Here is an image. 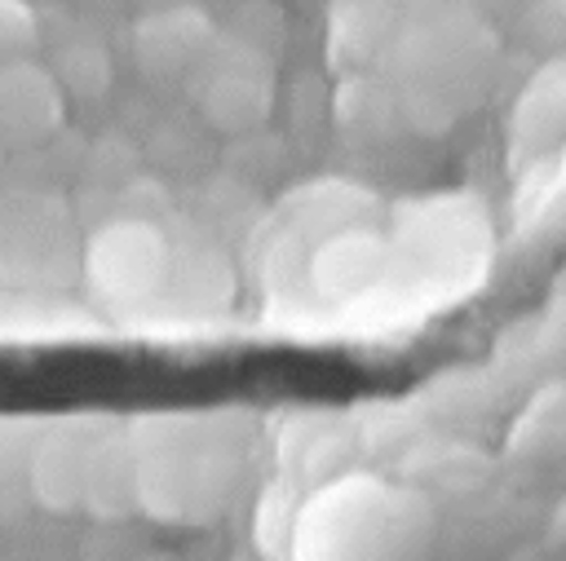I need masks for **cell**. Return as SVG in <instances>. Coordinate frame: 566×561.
Here are the masks:
<instances>
[{"instance_id":"6da1fadb","label":"cell","mask_w":566,"mask_h":561,"mask_svg":"<svg viewBox=\"0 0 566 561\" xmlns=\"http://www.w3.org/2000/svg\"><path fill=\"white\" fill-rule=\"evenodd\" d=\"M84 278L106 305H142L168 278V239L142 216H115L88 234Z\"/></svg>"},{"instance_id":"7a4b0ae2","label":"cell","mask_w":566,"mask_h":561,"mask_svg":"<svg viewBox=\"0 0 566 561\" xmlns=\"http://www.w3.org/2000/svg\"><path fill=\"white\" fill-rule=\"evenodd\" d=\"M106 424H84V420H62V424H40L31 455H27V490L35 504L53 512H75L84 508V486H88V459Z\"/></svg>"},{"instance_id":"3957f363","label":"cell","mask_w":566,"mask_h":561,"mask_svg":"<svg viewBox=\"0 0 566 561\" xmlns=\"http://www.w3.org/2000/svg\"><path fill=\"white\" fill-rule=\"evenodd\" d=\"M203 62H208V75H203L199 102L217 128L234 133V128H252L256 119H265L270 97H274V75L261 53H252V49L217 53V44H212Z\"/></svg>"},{"instance_id":"277c9868","label":"cell","mask_w":566,"mask_h":561,"mask_svg":"<svg viewBox=\"0 0 566 561\" xmlns=\"http://www.w3.org/2000/svg\"><path fill=\"white\" fill-rule=\"evenodd\" d=\"M66 93L53 71L18 57L0 62V146H35L62 128Z\"/></svg>"},{"instance_id":"5b68a950","label":"cell","mask_w":566,"mask_h":561,"mask_svg":"<svg viewBox=\"0 0 566 561\" xmlns=\"http://www.w3.org/2000/svg\"><path fill=\"white\" fill-rule=\"evenodd\" d=\"M212 22L195 9V4H168V9H150L137 27H133V53L142 62V71L150 75H177L190 71L208 57L212 49Z\"/></svg>"},{"instance_id":"8992f818","label":"cell","mask_w":566,"mask_h":561,"mask_svg":"<svg viewBox=\"0 0 566 561\" xmlns=\"http://www.w3.org/2000/svg\"><path fill=\"white\" fill-rule=\"evenodd\" d=\"M389 247L367 230H340L314 252V287L327 296H358L385 278Z\"/></svg>"},{"instance_id":"52a82bcc","label":"cell","mask_w":566,"mask_h":561,"mask_svg":"<svg viewBox=\"0 0 566 561\" xmlns=\"http://www.w3.org/2000/svg\"><path fill=\"white\" fill-rule=\"evenodd\" d=\"M517 133H522L531 146H544V137L566 133V62L548 66V71L522 93Z\"/></svg>"},{"instance_id":"ba28073f","label":"cell","mask_w":566,"mask_h":561,"mask_svg":"<svg viewBox=\"0 0 566 561\" xmlns=\"http://www.w3.org/2000/svg\"><path fill=\"white\" fill-rule=\"evenodd\" d=\"M49 71H53V80H57V88H62L66 97H97V93L111 84V57H106V49L93 44V40H71V44H62Z\"/></svg>"},{"instance_id":"9c48e42d","label":"cell","mask_w":566,"mask_h":561,"mask_svg":"<svg viewBox=\"0 0 566 561\" xmlns=\"http://www.w3.org/2000/svg\"><path fill=\"white\" fill-rule=\"evenodd\" d=\"M380 31V9L376 0H340L332 13V49L354 44V53H363Z\"/></svg>"},{"instance_id":"30bf717a","label":"cell","mask_w":566,"mask_h":561,"mask_svg":"<svg viewBox=\"0 0 566 561\" xmlns=\"http://www.w3.org/2000/svg\"><path fill=\"white\" fill-rule=\"evenodd\" d=\"M40 22L27 0H0V62H18L35 49Z\"/></svg>"},{"instance_id":"8fae6325","label":"cell","mask_w":566,"mask_h":561,"mask_svg":"<svg viewBox=\"0 0 566 561\" xmlns=\"http://www.w3.org/2000/svg\"><path fill=\"white\" fill-rule=\"evenodd\" d=\"M35 433H40L35 420H9V415H0V481L4 477H27V455H31Z\"/></svg>"},{"instance_id":"7c38bea8","label":"cell","mask_w":566,"mask_h":561,"mask_svg":"<svg viewBox=\"0 0 566 561\" xmlns=\"http://www.w3.org/2000/svg\"><path fill=\"white\" fill-rule=\"evenodd\" d=\"M411 4H424V0H411Z\"/></svg>"},{"instance_id":"4fadbf2b","label":"cell","mask_w":566,"mask_h":561,"mask_svg":"<svg viewBox=\"0 0 566 561\" xmlns=\"http://www.w3.org/2000/svg\"><path fill=\"white\" fill-rule=\"evenodd\" d=\"M0 150H4V146H0Z\"/></svg>"}]
</instances>
